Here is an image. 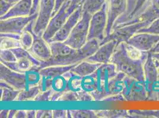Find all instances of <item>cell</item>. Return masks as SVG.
<instances>
[{
    "label": "cell",
    "mask_w": 159,
    "mask_h": 118,
    "mask_svg": "<svg viewBox=\"0 0 159 118\" xmlns=\"http://www.w3.org/2000/svg\"><path fill=\"white\" fill-rule=\"evenodd\" d=\"M58 102H79L77 92L73 91H66L63 93Z\"/></svg>",
    "instance_id": "d4e9b609"
},
{
    "label": "cell",
    "mask_w": 159,
    "mask_h": 118,
    "mask_svg": "<svg viewBox=\"0 0 159 118\" xmlns=\"http://www.w3.org/2000/svg\"><path fill=\"white\" fill-rule=\"evenodd\" d=\"M4 1H7L8 2H9V3H11V4H15L16 3H17V2H19V1L20 0H4Z\"/></svg>",
    "instance_id": "8d00e7d4"
},
{
    "label": "cell",
    "mask_w": 159,
    "mask_h": 118,
    "mask_svg": "<svg viewBox=\"0 0 159 118\" xmlns=\"http://www.w3.org/2000/svg\"><path fill=\"white\" fill-rule=\"evenodd\" d=\"M55 6V0H40L38 17L33 26V32L36 34L43 35L52 17Z\"/></svg>",
    "instance_id": "8992f818"
},
{
    "label": "cell",
    "mask_w": 159,
    "mask_h": 118,
    "mask_svg": "<svg viewBox=\"0 0 159 118\" xmlns=\"http://www.w3.org/2000/svg\"><path fill=\"white\" fill-rule=\"evenodd\" d=\"M32 6L33 0H20L14 4L6 14L1 17L0 20H6L16 17L30 15Z\"/></svg>",
    "instance_id": "5bb4252c"
},
{
    "label": "cell",
    "mask_w": 159,
    "mask_h": 118,
    "mask_svg": "<svg viewBox=\"0 0 159 118\" xmlns=\"http://www.w3.org/2000/svg\"><path fill=\"white\" fill-rule=\"evenodd\" d=\"M17 57L15 63L4 64L14 71L20 73H26L34 69H38L42 62L35 59L27 50L23 47H17L10 49Z\"/></svg>",
    "instance_id": "277c9868"
},
{
    "label": "cell",
    "mask_w": 159,
    "mask_h": 118,
    "mask_svg": "<svg viewBox=\"0 0 159 118\" xmlns=\"http://www.w3.org/2000/svg\"><path fill=\"white\" fill-rule=\"evenodd\" d=\"M92 16L90 14L83 12L81 18L64 41L66 44L76 49L81 48L86 44Z\"/></svg>",
    "instance_id": "3957f363"
},
{
    "label": "cell",
    "mask_w": 159,
    "mask_h": 118,
    "mask_svg": "<svg viewBox=\"0 0 159 118\" xmlns=\"http://www.w3.org/2000/svg\"><path fill=\"white\" fill-rule=\"evenodd\" d=\"M13 6V4L4 0H0V17L6 14Z\"/></svg>",
    "instance_id": "f1b7e54d"
},
{
    "label": "cell",
    "mask_w": 159,
    "mask_h": 118,
    "mask_svg": "<svg viewBox=\"0 0 159 118\" xmlns=\"http://www.w3.org/2000/svg\"><path fill=\"white\" fill-rule=\"evenodd\" d=\"M37 17L38 13L29 16L16 17L1 20V33H13L21 35L26 27Z\"/></svg>",
    "instance_id": "9c48e42d"
},
{
    "label": "cell",
    "mask_w": 159,
    "mask_h": 118,
    "mask_svg": "<svg viewBox=\"0 0 159 118\" xmlns=\"http://www.w3.org/2000/svg\"><path fill=\"white\" fill-rule=\"evenodd\" d=\"M53 118H66V110H53Z\"/></svg>",
    "instance_id": "4dcf8cb0"
},
{
    "label": "cell",
    "mask_w": 159,
    "mask_h": 118,
    "mask_svg": "<svg viewBox=\"0 0 159 118\" xmlns=\"http://www.w3.org/2000/svg\"><path fill=\"white\" fill-rule=\"evenodd\" d=\"M91 76L97 80H109L116 76V66L111 62L102 64Z\"/></svg>",
    "instance_id": "9a60e30c"
},
{
    "label": "cell",
    "mask_w": 159,
    "mask_h": 118,
    "mask_svg": "<svg viewBox=\"0 0 159 118\" xmlns=\"http://www.w3.org/2000/svg\"><path fill=\"white\" fill-rule=\"evenodd\" d=\"M20 91L13 87H1V101L11 102L16 101Z\"/></svg>",
    "instance_id": "ffe728a7"
},
{
    "label": "cell",
    "mask_w": 159,
    "mask_h": 118,
    "mask_svg": "<svg viewBox=\"0 0 159 118\" xmlns=\"http://www.w3.org/2000/svg\"><path fill=\"white\" fill-rule=\"evenodd\" d=\"M101 65L100 63L83 60L77 64L70 70L76 75L84 78L92 74Z\"/></svg>",
    "instance_id": "2e32d148"
},
{
    "label": "cell",
    "mask_w": 159,
    "mask_h": 118,
    "mask_svg": "<svg viewBox=\"0 0 159 118\" xmlns=\"http://www.w3.org/2000/svg\"><path fill=\"white\" fill-rule=\"evenodd\" d=\"M70 111L72 118H98L96 111L92 110H70Z\"/></svg>",
    "instance_id": "cb8c5ba5"
},
{
    "label": "cell",
    "mask_w": 159,
    "mask_h": 118,
    "mask_svg": "<svg viewBox=\"0 0 159 118\" xmlns=\"http://www.w3.org/2000/svg\"><path fill=\"white\" fill-rule=\"evenodd\" d=\"M107 27V7L106 2L99 11L92 16L87 40L95 39L98 40L100 43L105 38Z\"/></svg>",
    "instance_id": "5b68a950"
},
{
    "label": "cell",
    "mask_w": 159,
    "mask_h": 118,
    "mask_svg": "<svg viewBox=\"0 0 159 118\" xmlns=\"http://www.w3.org/2000/svg\"><path fill=\"white\" fill-rule=\"evenodd\" d=\"M9 111H10V110H2L0 113V118H8Z\"/></svg>",
    "instance_id": "e575fe53"
},
{
    "label": "cell",
    "mask_w": 159,
    "mask_h": 118,
    "mask_svg": "<svg viewBox=\"0 0 159 118\" xmlns=\"http://www.w3.org/2000/svg\"><path fill=\"white\" fill-rule=\"evenodd\" d=\"M131 1V0H128V2H128V4H129V2H130V1Z\"/></svg>",
    "instance_id": "f35d334b"
},
{
    "label": "cell",
    "mask_w": 159,
    "mask_h": 118,
    "mask_svg": "<svg viewBox=\"0 0 159 118\" xmlns=\"http://www.w3.org/2000/svg\"><path fill=\"white\" fill-rule=\"evenodd\" d=\"M52 56L49 60L42 62L39 69L52 66H66L78 64L93 55L100 46L99 41L93 39L79 49L73 48L64 42L53 41L49 43Z\"/></svg>",
    "instance_id": "6da1fadb"
},
{
    "label": "cell",
    "mask_w": 159,
    "mask_h": 118,
    "mask_svg": "<svg viewBox=\"0 0 159 118\" xmlns=\"http://www.w3.org/2000/svg\"><path fill=\"white\" fill-rule=\"evenodd\" d=\"M17 112V110H10L9 113H8V118H13L15 117V115L16 114Z\"/></svg>",
    "instance_id": "d590c367"
},
{
    "label": "cell",
    "mask_w": 159,
    "mask_h": 118,
    "mask_svg": "<svg viewBox=\"0 0 159 118\" xmlns=\"http://www.w3.org/2000/svg\"><path fill=\"white\" fill-rule=\"evenodd\" d=\"M128 0H107V27L105 37L112 32L113 28L119 17L124 13L127 8Z\"/></svg>",
    "instance_id": "30bf717a"
},
{
    "label": "cell",
    "mask_w": 159,
    "mask_h": 118,
    "mask_svg": "<svg viewBox=\"0 0 159 118\" xmlns=\"http://www.w3.org/2000/svg\"><path fill=\"white\" fill-rule=\"evenodd\" d=\"M79 6L71 3V0H67L63 4L58 12L51 18L43 34V37L48 43L60 30L70 15Z\"/></svg>",
    "instance_id": "7a4b0ae2"
},
{
    "label": "cell",
    "mask_w": 159,
    "mask_h": 118,
    "mask_svg": "<svg viewBox=\"0 0 159 118\" xmlns=\"http://www.w3.org/2000/svg\"><path fill=\"white\" fill-rule=\"evenodd\" d=\"M76 65L48 66L40 69L39 70L40 79L38 85L40 91L44 92L51 89L53 80L70 71Z\"/></svg>",
    "instance_id": "ba28073f"
},
{
    "label": "cell",
    "mask_w": 159,
    "mask_h": 118,
    "mask_svg": "<svg viewBox=\"0 0 159 118\" xmlns=\"http://www.w3.org/2000/svg\"><path fill=\"white\" fill-rule=\"evenodd\" d=\"M81 1H82V0H79V1H78V2H79V4L80 2Z\"/></svg>",
    "instance_id": "74e56055"
},
{
    "label": "cell",
    "mask_w": 159,
    "mask_h": 118,
    "mask_svg": "<svg viewBox=\"0 0 159 118\" xmlns=\"http://www.w3.org/2000/svg\"><path fill=\"white\" fill-rule=\"evenodd\" d=\"M1 50L12 49L17 47H21V44L19 40L11 38L8 36L1 35Z\"/></svg>",
    "instance_id": "44dd1931"
},
{
    "label": "cell",
    "mask_w": 159,
    "mask_h": 118,
    "mask_svg": "<svg viewBox=\"0 0 159 118\" xmlns=\"http://www.w3.org/2000/svg\"><path fill=\"white\" fill-rule=\"evenodd\" d=\"M33 42L31 47L27 50L35 59L45 62L49 60L52 56V53L49 45L43 35H38L33 32Z\"/></svg>",
    "instance_id": "8fae6325"
},
{
    "label": "cell",
    "mask_w": 159,
    "mask_h": 118,
    "mask_svg": "<svg viewBox=\"0 0 159 118\" xmlns=\"http://www.w3.org/2000/svg\"><path fill=\"white\" fill-rule=\"evenodd\" d=\"M41 92L39 85L34 86L20 91V93L16 99L17 102H28L34 101V99Z\"/></svg>",
    "instance_id": "d6986e66"
},
{
    "label": "cell",
    "mask_w": 159,
    "mask_h": 118,
    "mask_svg": "<svg viewBox=\"0 0 159 118\" xmlns=\"http://www.w3.org/2000/svg\"><path fill=\"white\" fill-rule=\"evenodd\" d=\"M73 1H78V0H72Z\"/></svg>",
    "instance_id": "ab89813d"
},
{
    "label": "cell",
    "mask_w": 159,
    "mask_h": 118,
    "mask_svg": "<svg viewBox=\"0 0 159 118\" xmlns=\"http://www.w3.org/2000/svg\"><path fill=\"white\" fill-rule=\"evenodd\" d=\"M116 41L111 40L99 46L97 51L85 60L87 61L105 64L111 62L113 52L115 50Z\"/></svg>",
    "instance_id": "4fadbf2b"
},
{
    "label": "cell",
    "mask_w": 159,
    "mask_h": 118,
    "mask_svg": "<svg viewBox=\"0 0 159 118\" xmlns=\"http://www.w3.org/2000/svg\"><path fill=\"white\" fill-rule=\"evenodd\" d=\"M66 1L67 0H55V9H54L53 14H52V17L58 12V11L60 10V8Z\"/></svg>",
    "instance_id": "1f68e13d"
},
{
    "label": "cell",
    "mask_w": 159,
    "mask_h": 118,
    "mask_svg": "<svg viewBox=\"0 0 159 118\" xmlns=\"http://www.w3.org/2000/svg\"><path fill=\"white\" fill-rule=\"evenodd\" d=\"M53 93V90L52 89H50L44 92H40L36 97V98L34 99V101L38 102H49Z\"/></svg>",
    "instance_id": "4316f807"
},
{
    "label": "cell",
    "mask_w": 159,
    "mask_h": 118,
    "mask_svg": "<svg viewBox=\"0 0 159 118\" xmlns=\"http://www.w3.org/2000/svg\"><path fill=\"white\" fill-rule=\"evenodd\" d=\"M14 118H27L26 111H24V110H19V111H17Z\"/></svg>",
    "instance_id": "d6a6232c"
},
{
    "label": "cell",
    "mask_w": 159,
    "mask_h": 118,
    "mask_svg": "<svg viewBox=\"0 0 159 118\" xmlns=\"http://www.w3.org/2000/svg\"><path fill=\"white\" fill-rule=\"evenodd\" d=\"M125 48L127 55L131 59L134 60H136L141 58V53L139 50L136 48V47L131 44H126V46H125Z\"/></svg>",
    "instance_id": "484cf974"
},
{
    "label": "cell",
    "mask_w": 159,
    "mask_h": 118,
    "mask_svg": "<svg viewBox=\"0 0 159 118\" xmlns=\"http://www.w3.org/2000/svg\"><path fill=\"white\" fill-rule=\"evenodd\" d=\"M107 0H82L80 2L83 12L93 15L103 7Z\"/></svg>",
    "instance_id": "e0dca14e"
},
{
    "label": "cell",
    "mask_w": 159,
    "mask_h": 118,
    "mask_svg": "<svg viewBox=\"0 0 159 118\" xmlns=\"http://www.w3.org/2000/svg\"><path fill=\"white\" fill-rule=\"evenodd\" d=\"M83 15L82 8L80 5L73 13L70 15L68 20L64 23V24L60 29V30L55 34L51 39L49 40L48 43L53 41H62L64 42L70 33L72 32L74 27L79 21Z\"/></svg>",
    "instance_id": "7c38bea8"
},
{
    "label": "cell",
    "mask_w": 159,
    "mask_h": 118,
    "mask_svg": "<svg viewBox=\"0 0 159 118\" xmlns=\"http://www.w3.org/2000/svg\"><path fill=\"white\" fill-rule=\"evenodd\" d=\"M0 60L3 64L15 63L17 59L10 49H2L0 51Z\"/></svg>",
    "instance_id": "603a6c76"
},
{
    "label": "cell",
    "mask_w": 159,
    "mask_h": 118,
    "mask_svg": "<svg viewBox=\"0 0 159 118\" xmlns=\"http://www.w3.org/2000/svg\"><path fill=\"white\" fill-rule=\"evenodd\" d=\"M0 68L1 81L19 91L32 87L29 82L27 72L20 73L14 71L2 63H1Z\"/></svg>",
    "instance_id": "52a82bcc"
},
{
    "label": "cell",
    "mask_w": 159,
    "mask_h": 118,
    "mask_svg": "<svg viewBox=\"0 0 159 118\" xmlns=\"http://www.w3.org/2000/svg\"><path fill=\"white\" fill-rule=\"evenodd\" d=\"M98 86V80L91 75L83 78L81 81V89L83 91L89 93L94 91Z\"/></svg>",
    "instance_id": "7402d4cb"
},
{
    "label": "cell",
    "mask_w": 159,
    "mask_h": 118,
    "mask_svg": "<svg viewBox=\"0 0 159 118\" xmlns=\"http://www.w3.org/2000/svg\"><path fill=\"white\" fill-rule=\"evenodd\" d=\"M36 118H53V110H38V111H36Z\"/></svg>",
    "instance_id": "f546056e"
},
{
    "label": "cell",
    "mask_w": 159,
    "mask_h": 118,
    "mask_svg": "<svg viewBox=\"0 0 159 118\" xmlns=\"http://www.w3.org/2000/svg\"><path fill=\"white\" fill-rule=\"evenodd\" d=\"M27 118H36V111L34 110H28L26 111Z\"/></svg>",
    "instance_id": "836d02e7"
},
{
    "label": "cell",
    "mask_w": 159,
    "mask_h": 118,
    "mask_svg": "<svg viewBox=\"0 0 159 118\" xmlns=\"http://www.w3.org/2000/svg\"><path fill=\"white\" fill-rule=\"evenodd\" d=\"M67 80V91L78 92L81 90V85L83 78L76 75L71 70L63 74Z\"/></svg>",
    "instance_id": "ac0fdd59"
},
{
    "label": "cell",
    "mask_w": 159,
    "mask_h": 118,
    "mask_svg": "<svg viewBox=\"0 0 159 118\" xmlns=\"http://www.w3.org/2000/svg\"><path fill=\"white\" fill-rule=\"evenodd\" d=\"M77 92L79 97V102H89L95 101L93 96L89 92H87L83 90H81Z\"/></svg>",
    "instance_id": "83f0119b"
}]
</instances>
